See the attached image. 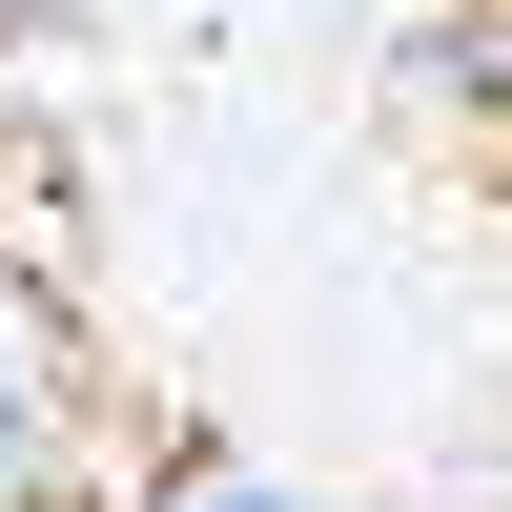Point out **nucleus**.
<instances>
[{
  "label": "nucleus",
  "mask_w": 512,
  "mask_h": 512,
  "mask_svg": "<svg viewBox=\"0 0 512 512\" xmlns=\"http://www.w3.org/2000/svg\"><path fill=\"white\" fill-rule=\"evenodd\" d=\"M62 492H82V328L0 246V512H62Z\"/></svg>",
  "instance_id": "obj_1"
},
{
  "label": "nucleus",
  "mask_w": 512,
  "mask_h": 512,
  "mask_svg": "<svg viewBox=\"0 0 512 512\" xmlns=\"http://www.w3.org/2000/svg\"><path fill=\"white\" fill-rule=\"evenodd\" d=\"M410 103L472 123V144H512V0H431L410 21Z\"/></svg>",
  "instance_id": "obj_2"
},
{
  "label": "nucleus",
  "mask_w": 512,
  "mask_h": 512,
  "mask_svg": "<svg viewBox=\"0 0 512 512\" xmlns=\"http://www.w3.org/2000/svg\"><path fill=\"white\" fill-rule=\"evenodd\" d=\"M103 512H328L308 472H267V451H144Z\"/></svg>",
  "instance_id": "obj_3"
},
{
  "label": "nucleus",
  "mask_w": 512,
  "mask_h": 512,
  "mask_svg": "<svg viewBox=\"0 0 512 512\" xmlns=\"http://www.w3.org/2000/svg\"><path fill=\"white\" fill-rule=\"evenodd\" d=\"M0 21H21V0H0Z\"/></svg>",
  "instance_id": "obj_4"
}]
</instances>
